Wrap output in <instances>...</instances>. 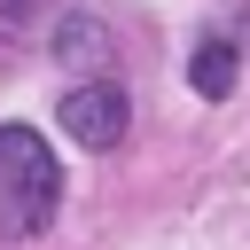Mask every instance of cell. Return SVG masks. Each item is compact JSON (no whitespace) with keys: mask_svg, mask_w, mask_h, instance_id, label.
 <instances>
[{"mask_svg":"<svg viewBox=\"0 0 250 250\" xmlns=\"http://www.w3.org/2000/svg\"><path fill=\"white\" fill-rule=\"evenodd\" d=\"M55 62H62V70H102V62H109V31H102L94 16H62V31H55Z\"/></svg>","mask_w":250,"mask_h":250,"instance_id":"3957f363","label":"cell"},{"mask_svg":"<svg viewBox=\"0 0 250 250\" xmlns=\"http://www.w3.org/2000/svg\"><path fill=\"white\" fill-rule=\"evenodd\" d=\"M39 16H47V0H0V39H23Z\"/></svg>","mask_w":250,"mask_h":250,"instance_id":"5b68a950","label":"cell"},{"mask_svg":"<svg viewBox=\"0 0 250 250\" xmlns=\"http://www.w3.org/2000/svg\"><path fill=\"white\" fill-rule=\"evenodd\" d=\"M62 211V164L31 125H0V242L47 234Z\"/></svg>","mask_w":250,"mask_h":250,"instance_id":"6da1fadb","label":"cell"},{"mask_svg":"<svg viewBox=\"0 0 250 250\" xmlns=\"http://www.w3.org/2000/svg\"><path fill=\"white\" fill-rule=\"evenodd\" d=\"M125 125H133V102L109 86V78H78L70 94H62V133L78 141V148H117L125 141Z\"/></svg>","mask_w":250,"mask_h":250,"instance_id":"7a4b0ae2","label":"cell"},{"mask_svg":"<svg viewBox=\"0 0 250 250\" xmlns=\"http://www.w3.org/2000/svg\"><path fill=\"white\" fill-rule=\"evenodd\" d=\"M234 78H242L234 39H203V47H195V62H188V86H195L203 102H219V94H234Z\"/></svg>","mask_w":250,"mask_h":250,"instance_id":"277c9868","label":"cell"}]
</instances>
